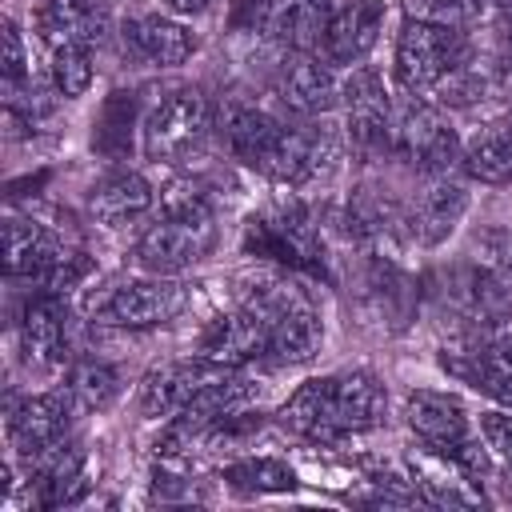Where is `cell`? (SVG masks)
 I'll list each match as a JSON object with an SVG mask.
<instances>
[{
    "label": "cell",
    "instance_id": "obj_1",
    "mask_svg": "<svg viewBox=\"0 0 512 512\" xmlns=\"http://www.w3.org/2000/svg\"><path fill=\"white\" fill-rule=\"evenodd\" d=\"M384 384L368 368H348L332 376L304 380L280 408V424L312 444H336L344 436L368 432L384 420Z\"/></svg>",
    "mask_w": 512,
    "mask_h": 512
},
{
    "label": "cell",
    "instance_id": "obj_2",
    "mask_svg": "<svg viewBox=\"0 0 512 512\" xmlns=\"http://www.w3.org/2000/svg\"><path fill=\"white\" fill-rule=\"evenodd\" d=\"M240 304L256 308L268 324V360L272 364H300L308 360L320 340H324V328H320V316L312 308V300L292 288L284 276H260L248 284V292L240 296Z\"/></svg>",
    "mask_w": 512,
    "mask_h": 512
},
{
    "label": "cell",
    "instance_id": "obj_3",
    "mask_svg": "<svg viewBox=\"0 0 512 512\" xmlns=\"http://www.w3.org/2000/svg\"><path fill=\"white\" fill-rule=\"evenodd\" d=\"M212 248V212L200 196L168 204V212L136 240V264L152 276H176Z\"/></svg>",
    "mask_w": 512,
    "mask_h": 512
},
{
    "label": "cell",
    "instance_id": "obj_4",
    "mask_svg": "<svg viewBox=\"0 0 512 512\" xmlns=\"http://www.w3.org/2000/svg\"><path fill=\"white\" fill-rule=\"evenodd\" d=\"M464 56H468V48H464V40H460L456 28L412 16L400 28V40H396V76H400V84L408 92H428Z\"/></svg>",
    "mask_w": 512,
    "mask_h": 512
},
{
    "label": "cell",
    "instance_id": "obj_5",
    "mask_svg": "<svg viewBox=\"0 0 512 512\" xmlns=\"http://www.w3.org/2000/svg\"><path fill=\"white\" fill-rule=\"evenodd\" d=\"M244 248L256 256H272L288 268L324 276V248H320V236L300 204H276V208L252 216L248 232H244Z\"/></svg>",
    "mask_w": 512,
    "mask_h": 512
},
{
    "label": "cell",
    "instance_id": "obj_6",
    "mask_svg": "<svg viewBox=\"0 0 512 512\" xmlns=\"http://www.w3.org/2000/svg\"><path fill=\"white\" fill-rule=\"evenodd\" d=\"M188 304V288L172 276H144V280H124L116 284L108 296H100L92 304V316L100 324H116V328H156L168 324L172 316H180Z\"/></svg>",
    "mask_w": 512,
    "mask_h": 512
},
{
    "label": "cell",
    "instance_id": "obj_7",
    "mask_svg": "<svg viewBox=\"0 0 512 512\" xmlns=\"http://www.w3.org/2000/svg\"><path fill=\"white\" fill-rule=\"evenodd\" d=\"M208 128H212L208 100L196 88H176L144 116V128H140L144 132V152L152 160H180L192 148H200Z\"/></svg>",
    "mask_w": 512,
    "mask_h": 512
},
{
    "label": "cell",
    "instance_id": "obj_8",
    "mask_svg": "<svg viewBox=\"0 0 512 512\" xmlns=\"http://www.w3.org/2000/svg\"><path fill=\"white\" fill-rule=\"evenodd\" d=\"M392 152L404 156V160H412L424 176H448L464 148H460L456 132L440 120L436 108L412 100L392 120Z\"/></svg>",
    "mask_w": 512,
    "mask_h": 512
},
{
    "label": "cell",
    "instance_id": "obj_9",
    "mask_svg": "<svg viewBox=\"0 0 512 512\" xmlns=\"http://www.w3.org/2000/svg\"><path fill=\"white\" fill-rule=\"evenodd\" d=\"M268 324L256 308L236 304L232 312H220L216 320H208V328L196 340V356L216 364V368H244L252 360H268Z\"/></svg>",
    "mask_w": 512,
    "mask_h": 512
},
{
    "label": "cell",
    "instance_id": "obj_10",
    "mask_svg": "<svg viewBox=\"0 0 512 512\" xmlns=\"http://www.w3.org/2000/svg\"><path fill=\"white\" fill-rule=\"evenodd\" d=\"M344 120H348V136L356 152H384L392 148V108H388V92L376 68H356L344 88Z\"/></svg>",
    "mask_w": 512,
    "mask_h": 512
},
{
    "label": "cell",
    "instance_id": "obj_11",
    "mask_svg": "<svg viewBox=\"0 0 512 512\" xmlns=\"http://www.w3.org/2000/svg\"><path fill=\"white\" fill-rule=\"evenodd\" d=\"M72 412H76V404L68 392H40V396L16 400L8 408V436H12V448L20 452V460L28 464L44 448L60 444L68 436Z\"/></svg>",
    "mask_w": 512,
    "mask_h": 512
},
{
    "label": "cell",
    "instance_id": "obj_12",
    "mask_svg": "<svg viewBox=\"0 0 512 512\" xmlns=\"http://www.w3.org/2000/svg\"><path fill=\"white\" fill-rule=\"evenodd\" d=\"M404 420H408V428L416 432V440H420L432 456H440V460H452L456 448H464V444L472 440V436H468V412H464V404H460L456 396H448V392H428V388L408 392V400H404Z\"/></svg>",
    "mask_w": 512,
    "mask_h": 512
},
{
    "label": "cell",
    "instance_id": "obj_13",
    "mask_svg": "<svg viewBox=\"0 0 512 512\" xmlns=\"http://www.w3.org/2000/svg\"><path fill=\"white\" fill-rule=\"evenodd\" d=\"M380 24H384V4L380 0H352V4H344L328 16L316 48L328 64H348L352 68L380 40Z\"/></svg>",
    "mask_w": 512,
    "mask_h": 512
},
{
    "label": "cell",
    "instance_id": "obj_14",
    "mask_svg": "<svg viewBox=\"0 0 512 512\" xmlns=\"http://www.w3.org/2000/svg\"><path fill=\"white\" fill-rule=\"evenodd\" d=\"M276 96L284 108L300 116H316L340 100V84L332 76V64L320 60L316 52H288L276 72Z\"/></svg>",
    "mask_w": 512,
    "mask_h": 512
},
{
    "label": "cell",
    "instance_id": "obj_15",
    "mask_svg": "<svg viewBox=\"0 0 512 512\" xmlns=\"http://www.w3.org/2000/svg\"><path fill=\"white\" fill-rule=\"evenodd\" d=\"M224 368L208 364V360H168V364H156L144 384H140V412L148 420H160V416H180L188 408V400Z\"/></svg>",
    "mask_w": 512,
    "mask_h": 512
},
{
    "label": "cell",
    "instance_id": "obj_16",
    "mask_svg": "<svg viewBox=\"0 0 512 512\" xmlns=\"http://www.w3.org/2000/svg\"><path fill=\"white\" fill-rule=\"evenodd\" d=\"M36 28L48 48H100L112 32V16L100 0H44L36 12Z\"/></svg>",
    "mask_w": 512,
    "mask_h": 512
},
{
    "label": "cell",
    "instance_id": "obj_17",
    "mask_svg": "<svg viewBox=\"0 0 512 512\" xmlns=\"http://www.w3.org/2000/svg\"><path fill=\"white\" fill-rule=\"evenodd\" d=\"M64 296L56 292H36L24 308L20 320V348L32 368H56L64 360L68 344V324H64Z\"/></svg>",
    "mask_w": 512,
    "mask_h": 512
},
{
    "label": "cell",
    "instance_id": "obj_18",
    "mask_svg": "<svg viewBox=\"0 0 512 512\" xmlns=\"http://www.w3.org/2000/svg\"><path fill=\"white\" fill-rule=\"evenodd\" d=\"M220 136L228 144V152L236 160H244L248 168H268L280 136H284V124L276 116H268L264 108H252V104H228L224 108V120H220Z\"/></svg>",
    "mask_w": 512,
    "mask_h": 512
},
{
    "label": "cell",
    "instance_id": "obj_19",
    "mask_svg": "<svg viewBox=\"0 0 512 512\" xmlns=\"http://www.w3.org/2000/svg\"><path fill=\"white\" fill-rule=\"evenodd\" d=\"M124 48L144 64L172 68L196 52V36L168 16H140L124 24Z\"/></svg>",
    "mask_w": 512,
    "mask_h": 512
},
{
    "label": "cell",
    "instance_id": "obj_20",
    "mask_svg": "<svg viewBox=\"0 0 512 512\" xmlns=\"http://www.w3.org/2000/svg\"><path fill=\"white\" fill-rule=\"evenodd\" d=\"M464 212H468V192L448 176H432L428 188L412 204V232L424 244H440L456 232Z\"/></svg>",
    "mask_w": 512,
    "mask_h": 512
},
{
    "label": "cell",
    "instance_id": "obj_21",
    "mask_svg": "<svg viewBox=\"0 0 512 512\" xmlns=\"http://www.w3.org/2000/svg\"><path fill=\"white\" fill-rule=\"evenodd\" d=\"M64 256H68V248L44 224L16 220V216L4 220V268H8V276H32L36 280L44 268H52Z\"/></svg>",
    "mask_w": 512,
    "mask_h": 512
},
{
    "label": "cell",
    "instance_id": "obj_22",
    "mask_svg": "<svg viewBox=\"0 0 512 512\" xmlns=\"http://www.w3.org/2000/svg\"><path fill=\"white\" fill-rule=\"evenodd\" d=\"M88 208L104 224H124V220H132V216L152 208V184L140 172H132V168L108 172L100 184H92Z\"/></svg>",
    "mask_w": 512,
    "mask_h": 512
},
{
    "label": "cell",
    "instance_id": "obj_23",
    "mask_svg": "<svg viewBox=\"0 0 512 512\" xmlns=\"http://www.w3.org/2000/svg\"><path fill=\"white\" fill-rule=\"evenodd\" d=\"M332 0H272V12H268V32L292 48V52H312L320 44V32L332 16Z\"/></svg>",
    "mask_w": 512,
    "mask_h": 512
},
{
    "label": "cell",
    "instance_id": "obj_24",
    "mask_svg": "<svg viewBox=\"0 0 512 512\" xmlns=\"http://www.w3.org/2000/svg\"><path fill=\"white\" fill-rule=\"evenodd\" d=\"M460 164L480 184H508L512 180V128L508 124H496V128L476 132L464 144Z\"/></svg>",
    "mask_w": 512,
    "mask_h": 512
},
{
    "label": "cell",
    "instance_id": "obj_25",
    "mask_svg": "<svg viewBox=\"0 0 512 512\" xmlns=\"http://www.w3.org/2000/svg\"><path fill=\"white\" fill-rule=\"evenodd\" d=\"M132 132H136V92H112L96 116L92 148L104 160H128L132 156Z\"/></svg>",
    "mask_w": 512,
    "mask_h": 512
},
{
    "label": "cell",
    "instance_id": "obj_26",
    "mask_svg": "<svg viewBox=\"0 0 512 512\" xmlns=\"http://www.w3.org/2000/svg\"><path fill=\"white\" fill-rule=\"evenodd\" d=\"M64 392L72 396L76 408L100 412V408H108V404L120 396V372H116L112 364H104V360H76V364L68 368Z\"/></svg>",
    "mask_w": 512,
    "mask_h": 512
},
{
    "label": "cell",
    "instance_id": "obj_27",
    "mask_svg": "<svg viewBox=\"0 0 512 512\" xmlns=\"http://www.w3.org/2000/svg\"><path fill=\"white\" fill-rule=\"evenodd\" d=\"M224 480L236 488V492H252V496H264V492H292L296 488V472L276 460V456H248V460H236L224 468Z\"/></svg>",
    "mask_w": 512,
    "mask_h": 512
},
{
    "label": "cell",
    "instance_id": "obj_28",
    "mask_svg": "<svg viewBox=\"0 0 512 512\" xmlns=\"http://www.w3.org/2000/svg\"><path fill=\"white\" fill-rule=\"evenodd\" d=\"M444 368L456 372L460 380H468L472 388L488 392L492 400H500V404L512 408V368H508L500 356H492V352H472L468 360L444 356Z\"/></svg>",
    "mask_w": 512,
    "mask_h": 512
},
{
    "label": "cell",
    "instance_id": "obj_29",
    "mask_svg": "<svg viewBox=\"0 0 512 512\" xmlns=\"http://www.w3.org/2000/svg\"><path fill=\"white\" fill-rule=\"evenodd\" d=\"M52 84L68 100L84 96L92 84V48H76V44L52 48Z\"/></svg>",
    "mask_w": 512,
    "mask_h": 512
},
{
    "label": "cell",
    "instance_id": "obj_30",
    "mask_svg": "<svg viewBox=\"0 0 512 512\" xmlns=\"http://www.w3.org/2000/svg\"><path fill=\"white\" fill-rule=\"evenodd\" d=\"M412 12L420 20H436V24L460 28V24H472L484 12V0H412Z\"/></svg>",
    "mask_w": 512,
    "mask_h": 512
},
{
    "label": "cell",
    "instance_id": "obj_31",
    "mask_svg": "<svg viewBox=\"0 0 512 512\" xmlns=\"http://www.w3.org/2000/svg\"><path fill=\"white\" fill-rule=\"evenodd\" d=\"M480 436L484 448L512 468V412H480Z\"/></svg>",
    "mask_w": 512,
    "mask_h": 512
},
{
    "label": "cell",
    "instance_id": "obj_32",
    "mask_svg": "<svg viewBox=\"0 0 512 512\" xmlns=\"http://www.w3.org/2000/svg\"><path fill=\"white\" fill-rule=\"evenodd\" d=\"M28 80V56H24V40H20V28L12 20H4V84L8 92L16 84Z\"/></svg>",
    "mask_w": 512,
    "mask_h": 512
},
{
    "label": "cell",
    "instance_id": "obj_33",
    "mask_svg": "<svg viewBox=\"0 0 512 512\" xmlns=\"http://www.w3.org/2000/svg\"><path fill=\"white\" fill-rule=\"evenodd\" d=\"M272 12V0H236L232 4V24L236 28H264Z\"/></svg>",
    "mask_w": 512,
    "mask_h": 512
},
{
    "label": "cell",
    "instance_id": "obj_34",
    "mask_svg": "<svg viewBox=\"0 0 512 512\" xmlns=\"http://www.w3.org/2000/svg\"><path fill=\"white\" fill-rule=\"evenodd\" d=\"M172 12H180V16H196V12H204L212 0H164Z\"/></svg>",
    "mask_w": 512,
    "mask_h": 512
},
{
    "label": "cell",
    "instance_id": "obj_35",
    "mask_svg": "<svg viewBox=\"0 0 512 512\" xmlns=\"http://www.w3.org/2000/svg\"><path fill=\"white\" fill-rule=\"evenodd\" d=\"M500 24H504V36L512 40V0H500Z\"/></svg>",
    "mask_w": 512,
    "mask_h": 512
}]
</instances>
